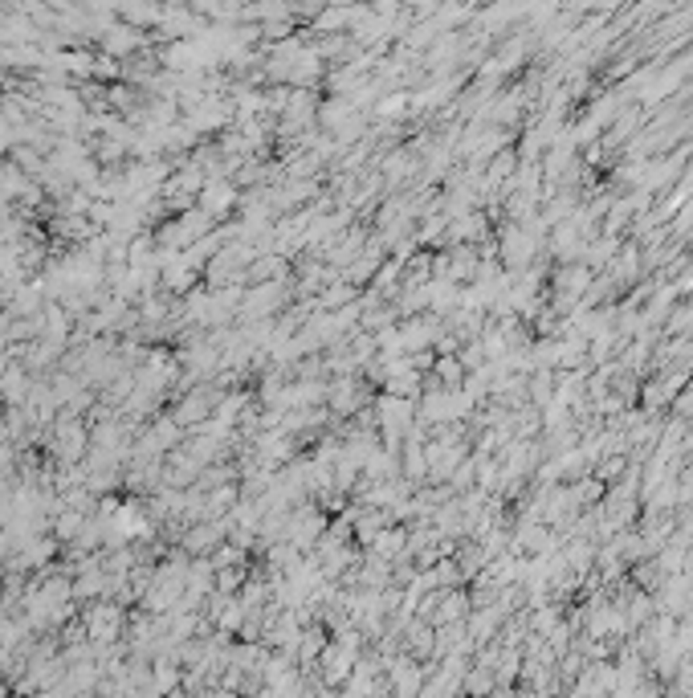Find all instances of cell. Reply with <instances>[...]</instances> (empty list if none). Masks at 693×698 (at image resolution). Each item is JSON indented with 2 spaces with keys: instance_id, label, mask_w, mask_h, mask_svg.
Returning a JSON list of instances; mask_svg holds the SVG:
<instances>
[{
  "instance_id": "obj_1",
  "label": "cell",
  "mask_w": 693,
  "mask_h": 698,
  "mask_svg": "<svg viewBox=\"0 0 693 698\" xmlns=\"http://www.w3.org/2000/svg\"><path fill=\"white\" fill-rule=\"evenodd\" d=\"M502 258L510 266V274L526 270V261L539 258V233H530L526 225H506L502 229Z\"/></svg>"
},
{
  "instance_id": "obj_2",
  "label": "cell",
  "mask_w": 693,
  "mask_h": 698,
  "mask_svg": "<svg viewBox=\"0 0 693 698\" xmlns=\"http://www.w3.org/2000/svg\"><path fill=\"white\" fill-rule=\"evenodd\" d=\"M481 233H486V217H481V213H461L457 221H453V238H457L461 246H469V241H478Z\"/></svg>"
},
{
  "instance_id": "obj_3",
  "label": "cell",
  "mask_w": 693,
  "mask_h": 698,
  "mask_svg": "<svg viewBox=\"0 0 693 698\" xmlns=\"http://www.w3.org/2000/svg\"><path fill=\"white\" fill-rule=\"evenodd\" d=\"M465 686H469V694H473V698H486V694L498 686V678L489 674V670H481V674H478V670H473V674L465 678Z\"/></svg>"
},
{
  "instance_id": "obj_4",
  "label": "cell",
  "mask_w": 693,
  "mask_h": 698,
  "mask_svg": "<svg viewBox=\"0 0 693 698\" xmlns=\"http://www.w3.org/2000/svg\"><path fill=\"white\" fill-rule=\"evenodd\" d=\"M673 408H677L681 417H693V380H689L686 388L677 392V397H673Z\"/></svg>"
},
{
  "instance_id": "obj_5",
  "label": "cell",
  "mask_w": 693,
  "mask_h": 698,
  "mask_svg": "<svg viewBox=\"0 0 693 698\" xmlns=\"http://www.w3.org/2000/svg\"><path fill=\"white\" fill-rule=\"evenodd\" d=\"M620 470H625V458H620V453H612L608 461H600V470H595V474H600V478H620Z\"/></svg>"
}]
</instances>
